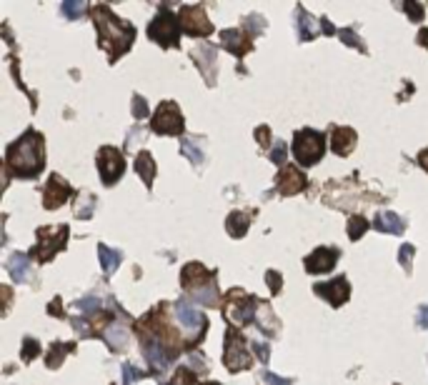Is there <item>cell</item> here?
<instances>
[{"label":"cell","mask_w":428,"mask_h":385,"mask_svg":"<svg viewBox=\"0 0 428 385\" xmlns=\"http://www.w3.org/2000/svg\"><path fill=\"white\" fill-rule=\"evenodd\" d=\"M163 385H198V370H193L191 365H181V368L173 373V378Z\"/></svg>","instance_id":"cell-32"},{"label":"cell","mask_w":428,"mask_h":385,"mask_svg":"<svg viewBox=\"0 0 428 385\" xmlns=\"http://www.w3.org/2000/svg\"><path fill=\"white\" fill-rule=\"evenodd\" d=\"M38 243L30 250V258L38 260V263H50L55 255L66 250L68 245V236H71V228L68 226H58V228H38Z\"/></svg>","instance_id":"cell-8"},{"label":"cell","mask_w":428,"mask_h":385,"mask_svg":"<svg viewBox=\"0 0 428 385\" xmlns=\"http://www.w3.org/2000/svg\"><path fill=\"white\" fill-rule=\"evenodd\" d=\"M413 255H416V248H413L411 243H403L401 250H398V263L403 265V270H406L408 275H411L413 270Z\"/></svg>","instance_id":"cell-36"},{"label":"cell","mask_w":428,"mask_h":385,"mask_svg":"<svg viewBox=\"0 0 428 385\" xmlns=\"http://www.w3.org/2000/svg\"><path fill=\"white\" fill-rule=\"evenodd\" d=\"M368 228H371V223H368L363 215H351V218H348V238H351V240H361L368 233Z\"/></svg>","instance_id":"cell-33"},{"label":"cell","mask_w":428,"mask_h":385,"mask_svg":"<svg viewBox=\"0 0 428 385\" xmlns=\"http://www.w3.org/2000/svg\"><path fill=\"white\" fill-rule=\"evenodd\" d=\"M30 255H25V253H13L11 258H8V263H6V270L11 273V278L13 281H18V283H30L33 281V273H30Z\"/></svg>","instance_id":"cell-21"},{"label":"cell","mask_w":428,"mask_h":385,"mask_svg":"<svg viewBox=\"0 0 428 385\" xmlns=\"http://www.w3.org/2000/svg\"><path fill=\"white\" fill-rule=\"evenodd\" d=\"M131 110H133V118H136V121H143V118L148 116V103H145V98H141V95H133Z\"/></svg>","instance_id":"cell-42"},{"label":"cell","mask_w":428,"mask_h":385,"mask_svg":"<svg viewBox=\"0 0 428 385\" xmlns=\"http://www.w3.org/2000/svg\"><path fill=\"white\" fill-rule=\"evenodd\" d=\"M285 155H288V148H285L283 140H278V143L268 150V160H271V163H275V165H280V168L285 165Z\"/></svg>","instance_id":"cell-39"},{"label":"cell","mask_w":428,"mask_h":385,"mask_svg":"<svg viewBox=\"0 0 428 385\" xmlns=\"http://www.w3.org/2000/svg\"><path fill=\"white\" fill-rule=\"evenodd\" d=\"M296 33H298V40H301V43H308V40H313L321 33V23L316 20L303 6L296 8Z\"/></svg>","instance_id":"cell-20"},{"label":"cell","mask_w":428,"mask_h":385,"mask_svg":"<svg viewBox=\"0 0 428 385\" xmlns=\"http://www.w3.org/2000/svg\"><path fill=\"white\" fill-rule=\"evenodd\" d=\"M98 258H100V268H103L105 275H113L123 263V253L116 250V248L105 245V243H98Z\"/></svg>","instance_id":"cell-25"},{"label":"cell","mask_w":428,"mask_h":385,"mask_svg":"<svg viewBox=\"0 0 428 385\" xmlns=\"http://www.w3.org/2000/svg\"><path fill=\"white\" fill-rule=\"evenodd\" d=\"M223 365L231 373H241V370L253 368V353L251 343L241 336V330L228 325L225 330V341H223Z\"/></svg>","instance_id":"cell-6"},{"label":"cell","mask_w":428,"mask_h":385,"mask_svg":"<svg viewBox=\"0 0 428 385\" xmlns=\"http://www.w3.org/2000/svg\"><path fill=\"white\" fill-rule=\"evenodd\" d=\"M243 28L248 30L251 38H256V35L266 30V18L263 16H248L246 20H243Z\"/></svg>","instance_id":"cell-37"},{"label":"cell","mask_w":428,"mask_h":385,"mask_svg":"<svg viewBox=\"0 0 428 385\" xmlns=\"http://www.w3.org/2000/svg\"><path fill=\"white\" fill-rule=\"evenodd\" d=\"M178 20H181L183 33L191 35V38H208L213 33V23L208 20V16H206V11L201 6H181Z\"/></svg>","instance_id":"cell-12"},{"label":"cell","mask_w":428,"mask_h":385,"mask_svg":"<svg viewBox=\"0 0 428 385\" xmlns=\"http://www.w3.org/2000/svg\"><path fill=\"white\" fill-rule=\"evenodd\" d=\"M73 210H76V218H81V220L93 218V213H95V195L93 192H78Z\"/></svg>","instance_id":"cell-28"},{"label":"cell","mask_w":428,"mask_h":385,"mask_svg":"<svg viewBox=\"0 0 428 385\" xmlns=\"http://www.w3.org/2000/svg\"><path fill=\"white\" fill-rule=\"evenodd\" d=\"M418 165H421L423 171L428 173V148H426V150H421V153H418Z\"/></svg>","instance_id":"cell-50"},{"label":"cell","mask_w":428,"mask_h":385,"mask_svg":"<svg viewBox=\"0 0 428 385\" xmlns=\"http://www.w3.org/2000/svg\"><path fill=\"white\" fill-rule=\"evenodd\" d=\"M88 11H90V6L85 3V0H66V3L61 6V13L68 18V20H81Z\"/></svg>","instance_id":"cell-31"},{"label":"cell","mask_w":428,"mask_h":385,"mask_svg":"<svg viewBox=\"0 0 428 385\" xmlns=\"http://www.w3.org/2000/svg\"><path fill=\"white\" fill-rule=\"evenodd\" d=\"M95 165H98V173H100V181L103 185H116L118 181L123 178L126 173V158L118 148L113 145H103L95 155Z\"/></svg>","instance_id":"cell-10"},{"label":"cell","mask_w":428,"mask_h":385,"mask_svg":"<svg viewBox=\"0 0 428 385\" xmlns=\"http://www.w3.org/2000/svg\"><path fill=\"white\" fill-rule=\"evenodd\" d=\"M374 228L379 233H391V236H403L406 233V220L398 218L396 213H379L374 220Z\"/></svg>","instance_id":"cell-24"},{"label":"cell","mask_w":428,"mask_h":385,"mask_svg":"<svg viewBox=\"0 0 428 385\" xmlns=\"http://www.w3.org/2000/svg\"><path fill=\"white\" fill-rule=\"evenodd\" d=\"M266 281H268L271 295H278L280 288H283V278H280L278 270H268V273H266Z\"/></svg>","instance_id":"cell-43"},{"label":"cell","mask_w":428,"mask_h":385,"mask_svg":"<svg viewBox=\"0 0 428 385\" xmlns=\"http://www.w3.org/2000/svg\"><path fill=\"white\" fill-rule=\"evenodd\" d=\"M251 353L258 358L261 363H268L271 358V346L266 341H251Z\"/></svg>","instance_id":"cell-41"},{"label":"cell","mask_w":428,"mask_h":385,"mask_svg":"<svg viewBox=\"0 0 428 385\" xmlns=\"http://www.w3.org/2000/svg\"><path fill=\"white\" fill-rule=\"evenodd\" d=\"M150 130L155 135H183L186 130V118H183L181 108H178L176 100H163V103L155 108L153 121H150Z\"/></svg>","instance_id":"cell-9"},{"label":"cell","mask_w":428,"mask_h":385,"mask_svg":"<svg viewBox=\"0 0 428 385\" xmlns=\"http://www.w3.org/2000/svg\"><path fill=\"white\" fill-rule=\"evenodd\" d=\"M338 38L343 40V43H346V45H351V48L361 50V53H368V50H366V43H363V40L358 38L356 30H353V28H343V30H338Z\"/></svg>","instance_id":"cell-35"},{"label":"cell","mask_w":428,"mask_h":385,"mask_svg":"<svg viewBox=\"0 0 428 385\" xmlns=\"http://www.w3.org/2000/svg\"><path fill=\"white\" fill-rule=\"evenodd\" d=\"M258 298L256 295H248V293L238 291V288H233V291H228L223 295V302H220V310H223L225 320L236 328V325H241V328H246V325L253 323V318L258 315Z\"/></svg>","instance_id":"cell-4"},{"label":"cell","mask_w":428,"mask_h":385,"mask_svg":"<svg viewBox=\"0 0 428 385\" xmlns=\"http://www.w3.org/2000/svg\"><path fill=\"white\" fill-rule=\"evenodd\" d=\"M261 378H263V383H268V385H293L291 378H280V375H273V373H268V370H263Z\"/></svg>","instance_id":"cell-45"},{"label":"cell","mask_w":428,"mask_h":385,"mask_svg":"<svg viewBox=\"0 0 428 385\" xmlns=\"http://www.w3.org/2000/svg\"><path fill=\"white\" fill-rule=\"evenodd\" d=\"M191 58L196 61L198 71L203 73L206 82L208 85H215V75H218V63H215V48L208 43H201L198 48H193Z\"/></svg>","instance_id":"cell-18"},{"label":"cell","mask_w":428,"mask_h":385,"mask_svg":"<svg viewBox=\"0 0 428 385\" xmlns=\"http://www.w3.org/2000/svg\"><path fill=\"white\" fill-rule=\"evenodd\" d=\"M321 33H323V35H333L335 33V28L331 25L328 18H321Z\"/></svg>","instance_id":"cell-48"},{"label":"cell","mask_w":428,"mask_h":385,"mask_svg":"<svg viewBox=\"0 0 428 385\" xmlns=\"http://www.w3.org/2000/svg\"><path fill=\"white\" fill-rule=\"evenodd\" d=\"M356 140H358V135L353 128H343V126L331 128V150H333L338 158L351 155L353 148H356Z\"/></svg>","instance_id":"cell-19"},{"label":"cell","mask_w":428,"mask_h":385,"mask_svg":"<svg viewBox=\"0 0 428 385\" xmlns=\"http://www.w3.org/2000/svg\"><path fill=\"white\" fill-rule=\"evenodd\" d=\"M401 8L408 13V20H413V23H421V20H423V6H418V3H411V0H406V3H403Z\"/></svg>","instance_id":"cell-44"},{"label":"cell","mask_w":428,"mask_h":385,"mask_svg":"<svg viewBox=\"0 0 428 385\" xmlns=\"http://www.w3.org/2000/svg\"><path fill=\"white\" fill-rule=\"evenodd\" d=\"M418 45L428 48V28H421V33H418Z\"/></svg>","instance_id":"cell-51"},{"label":"cell","mask_w":428,"mask_h":385,"mask_svg":"<svg viewBox=\"0 0 428 385\" xmlns=\"http://www.w3.org/2000/svg\"><path fill=\"white\" fill-rule=\"evenodd\" d=\"M220 45H223L228 53L236 55V58H246L253 50V38L246 30H241V28H228V30L220 33Z\"/></svg>","instance_id":"cell-17"},{"label":"cell","mask_w":428,"mask_h":385,"mask_svg":"<svg viewBox=\"0 0 428 385\" xmlns=\"http://www.w3.org/2000/svg\"><path fill=\"white\" fill-rule=\"evenodd\" d=\"M100 308H103V300H100V298H95V295H88V298H81V300H76V310H81V313L88 315V318L98 315Z\"/></svg>","instance_id":"cell-34"},{"label":"cell","mask_w":428,"mask_h":385,"mask_svg":"<svg viewBox=\"0 0 428 385\" xmlns=\"http://www.w3.org/2000/svg\"><path fill=\"white\" fill-rule=\"evenodd\" d=\"M100 336H103V341L108 343V348L113 353H121V350H126V348H128V330L121 328V323H118V320H113V323L105 325Z\"/></svg>","instance_id":"cell-22"},{"label":"cell","mask_w":428,"mask_h":385,"mask_svg":"<svg viewBox=\"0 0 428 385\" xmlns=\"http://www.w3.org/2000/svg\"><path fill=\"white\" fill-rule=\"evenodd\" d=\"M90 18L98 30V48L108 53V63H118L136 40V25L110 11V6H93Z\"/></svg>","instance_id":"cell-2"},{"label":"cell","mask_w":428,"mask_h":385,"mask_svg":"<svg viewBox=\"0 0 428 385\" xmlns=\"http://www.w3.org/2000/svg\"><path fill=\"white\" fill-rule=\"evenodd\" d=\"M313 293L321 295L323 300H328V305H333V308H340V305H346L348 298H351V283H348L346 275H338L333 281L316 283Z\"/></svg>","instance_id":"cell-13"},{"label":"cell","mask_w":428,"mask_h":385,"mask_svg":"<svg viewBox=\"0 0 428 385\" xmlns=\"http://www.w3.org/2000/svg\"><path fill=\"white\" fill-rule=\"evenodd\" d=\"M173 310H176L181 328L186 330L188 336H191L193 346H196V343L206 336V330H208V318H206V315L201 313L198 308H193L186 298H181V300L173 302Z\"/></svg>","instance_id":"cell-11"},{"label":"cell","mask_w":428,"mask_h":385,"mask_svg":"<svg viewBox=\"0 0 428 385\" xmlns=\"http://www.w3.org/2000/svg\"><path fill=\"white\" fill-rule=\"evenodd\" d=\"M45 168V143L43 135L28 128L18 140H13L6 150V178L30 181L38 178Z\"/></svg>","instance_id":"cell-1"},{"label":"cell","mask_w":428,"mask_h":385,"mask_svg":"<svg viewBox=\"0 0 428 385\" xmlns=\"http://www.w3.org/2000/svg\"><path fill=\"white\" fill-rule=\"evenodd\" d=\"M251 228V213H243V210H233L225 220V231L231 238H243Z\"/></svg>","instance_id":"cell-26"},{"label":"cell","mask_w":428,"mask_h":385,"mask_svg":"<svg viewBox=\"0 0 428 385\" xmlns=\"http://www.w3.org/2000/svg\"><path fill=\"white\" fill-rule=\"evenodd\" d=\"M148 373H143L141 368H136V365H131V363H123V385H133L136 380H141V378H145Z\"/></svg>","instance_id":"cell-40"},{"label":"cell","mask_w":428,"mask_h":385,"mask_svg":"<svg viewBox=\"0 0 428 385\" xmlns=\"http://www.w3.org/2000/svg\"><path fill=\"white\" fill-rule=\"evenodd\" d=\"M48 313H50V315H58V318H63V315H66V313H63L61 298H55V300L50 302V305H48Z\"/></svg>","instance_id":"cell-47"},{"label":"cell","mask_w":428,"mask_h":385,"mask_svg":"<svg viewBox=\"0 0 428 385\" xmlns=\"http://www.w3.org/2000/svg\"><path fill=\"white\" fill-rule=\"evenodd\" d=\"M155 171H158V165H155L153 155L148 150H141L136 155V173L141 176V181L145 183V188H153V181H155Z\"/></svg>","instance_id":"cell-23"},{"label":"cell","mask_w":428,"mask_h":385,"mask_svg":"<svg viewBox=\"0 0 428 385\" xmlns=\"http://www.w3.org/2000/svg\"><path fill=\"white\" fill-rule=\"evenodd\" d=\"M38 353H40V343L38 341H33V338H25V341H23V350H20L23 363H30Z\"/></svg>","instance_id":"cell-38"},{"label":"cell","mask_w":428,"mask_h":385,"mask_svg":"<svg viewBox=\"0 0 428 385\" xmlns=\"http://www.w3.org/2000/svg\"><path fill=\"white\" fill-rule=\"evenodd\" d=\"M308 188V178L298 165H283L280 173L275 176V190L280 195H298Z\"/></svg>","instance_id":"cell-16"},{"label":"cell","mask_w":428,"mask_h":385,"mask_svg":"<svg viewBox=\"0 0 428 385\" xmlns=\"http://www.w3.org/2000/svg\"><path fill=\"white\" fill-rule=\"evenodd\" d=\"M196 140H198V138H181V155H186L193 165H201L206 155H203V150H201V145H198Z\"/></svg>","instance_id":"cell-30"},{"label":"cell","mask_w":428,"mask_h":385,"mask_svg":"<svg viewBox=\"0 0 428 385\" xmlns=\"http://www.w3.org/2000/svg\"><path fill=\"white\" fill-rule=\"evenodd\" d=\"M293 158L298 160L301 168H311L326 155V135L313 128H303L293 135Z\"/></svg>","instance_id":"cell-7"},{"label":"cell","mask_w":428,"mask_h":385,"mask_svg":"<svg viewBox=\"0 0 428 385\" xmlns=\"http://www.w3.org/2000/svg\"><path fill=\"white\" fill-rule=\"evenodd\" d=\"M256 140H258V145L261 148H268L271 145V128L268 126H261V128H256Z\"/></svg>","instance_id":"cell-46"},{"label":"cell","mask_w":428,"mask_h":385,"mask_svg":"<svg viewBox=\"0 0 428 385\" xmlns=\"http://www.w3.org/2000/svg\"><path fill=\"white\" fill-rule=\"evenodd\" d=\"M148 38L153 40L160 48H181V20L170 6H160V11L155 13V18L148 25Z\"/></svg>","instance_id":"cell-5"},{"label":"cell","mask_w":428,"mask_h":385,"mask_svg":"<svg viewBox=\"0 0 428 385\" xmlns=\"http://www.w3.org/2000/svg\"><path fill=\"white\" fill-rule=\"evenodd\" d=\"M338 258H340L338 248L321 245V248H316L311 255H306L303 265H306V273H311V275H326V273H331V270L335 268Z\"/></svg>","instance_id":"cell-14"},{"label":"cell","mask_w":428,"mask_h":385,"mask_svg":"<svg viewBox=\"0 0 428 385\" xmlns=\"http://www.w3.org/2000/svg\"><path fill=\"white\" fill-rule=\"evenodd\" d=\"M258 310H261V313H258V328H261V333H266V336H275V333H278V320H275L271 305H268V302H263Z\"/></svg>","instance_id":"cell-29"},{"label":"cell","mask_w":428,"mask_h":385,"mask_svg":"<svg viewBox=\"0 0 428 385\" xmlns=\"http://www.w3.org/2000/svg\"><path fill=\"white\" fill-rule=\"evenodd\" d=\"M201 385H218V383H201Z\"/></svg>","instance_id":"cell-52"},{"label":"cell","mask_w":428,"mask_h":385,"mask_svg":"<svg viewBox=\"0 0 428 385\" xmlns=\"http://www.w3.org/2000/svg\"><path fill=\"white\" fill-rule=\"evenodd\" d=\"M73 350H76V343H53L50 350H48V355H45V365H48L50 370L61 368L63 360H66Z\"/></svg>","instance_id":"cell-27"},{"label":"cell","mask_w":428,"mask_h":385,"mask_svg":"<svg viewBox=\"0 0 428 385\" xmlns=\"http://www.w3.org/2000/svg\"><path fill=\"white\" fill-rule=\"evenodd\" d=\"M215 270H208L201 263H188L181 270V286L196 302H203L208 308H220V295L215 288Z\"/></svg>","instance_id":"cell-3"},{"label":"cell","mask_w":428,"mask_h":385,"mask_svg":"<svg viewBox=\"0 0 428 385\" xmlns=\"http://www.w3.org/2000/svg\"><path fill=\"white\" fill-rule=\"evenodd\" d=\"M71 195H73L71 183H68L63 176H58V173H53V176L48 178V183H45V188H43V208L45 210L61 208L63 203H68V198H71Z\"/></svg>","instance_id":"cell-15"},{"label":"cell","mask_w":428,"mask_h":385,"mask_svg":"<svg viewBox=\"0 0 428 385\" xmlns=\"http://www.w3.org/2000/svg\"><path fill=\"white\" fill-rule=\"evenodd\" d=\"M418 325L428 330V305H423V308L418 310Z\"/></svg>","instance_id":"cell-49"}]
</instances>
